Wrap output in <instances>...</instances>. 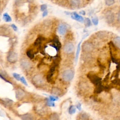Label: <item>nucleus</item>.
I'll return each mask as SVG.
<instances>
[{"label": "nucleus", "instance_id": "f257e3e1", "mask_svg": "<svg viewBox=\"0 0 120 120\" xmlns=\"http://www.w3.org/2000/svg\"><path fill=\"white\" fill-rule=\"evenodd\" d=\"M74 76V72L71 69H68L64 71L62 74V77L65 82H68L71 80Z\"/></svg>", "mask_w": 120, "mask_h": 120}, {"label": "nucleus", "instance_id": "f03ea898", "mask_svg": "<svg viewBox=\"0 0 120 120\" xmlns=\"http://www.w3.org/2000/svg\"><path fill=\"white\" fill-rule=\"evenodd\" d=\"M87 77L90 79L91 82L95 85V86L102 84L101 78L95 75L89 74L87 75Z\"/></svg>", "mask_w": 120, "mask_h": 120}, {"label": "nucleus", "instance_id": "7ed1b4c3", "mask_svg": "<svg viewBox=\"0 0 120 120\" xmlns=\"http://www.w3.org/2000/svg\"><path fill=\"white\" fill-rule=\"evenodd\" d=\"M105 17L106 22L109 24L112 23L114 21V14L112 11L110 10H108L106 12L105 14Z\"/></svg>", "mask_w": 120, "mask_h": 120}, {"label": "nucleus", "instance_id": "20e7f679", "mask_svg": "<svg viewBox=\"0 0 120 120\" xmlns=\"http://www.w3.org/2000/svg\"><path fill=\"white\" fill-rule=\"evenodd\" d=\"M32 81L35 85L37 86H40L42 85L44 83V80L42 77L40 75H35Z\"/></svg>", "mask_w": 120, "mask_h": 120}, {"label": "nucleus", "instance_id": "39448f33", "mask_svg": "<svg viewBox=\"0 0 120 120\" xmlns=\"http://www.w3.org/2000/svg\"><path fill=\"white\" fill-rule=\"evenodd\" d=\"M18 59V56L16 52H9L7 56V60L10 63L15 62Z\"/></svg>", "mask_w": 120, "mask_h": 120}, {"label": "nucleus", "instance_id": "423d86ee", "mask_svg": "<svg viewBox=\"0 0 120 120\" xmlns=\"http://www.w3.org/2000/svg\"><path fill=\"white\" fill-rule=\"evenodd\" d=\"M74 45L71 43H68L65 45L63 47V51L66 53H71L74 51Z\"/></svg>", "mask_w": 120, "mask_h": 120}, {"label": "nucleus", "instance_id": "0eeeda50", "mask_svg": "<svg viewBox=\"0 0 120 120\" xmlns=\"http://www.w3.org/2000/svg\"><path fill=\"white\" fill-rule=\"evenodd\" d=\"M25 96V92L24 90L20 88H18L15 90V97L18 99H22Z\"/></svg>", "mask_w": 120, "mask_h": 120}, {"label": "nucleus", "instance_id": "6e6552de", "mask_svg": "<svg viewBox=\"0 0 120 120\" xmlns=\"http://www.w3.org/2000/svg\"><path fill=\"white\" fill-rule=\"evenodd\" d=\"M82 48L85 52H90L92 51L93 47L91 43L88 42H85L82 45Z\"/></svg>", "mask_w": 120, "mask_h": 120}, {"label": "nucleus", "instance_id": "1a4fd4ad", "mask_svg": "<svg viewBox=\"0 0 120 120\" xmlns=\"http://www.w3.org/2000/svg\"><path fill=\"white\" fill-rule=\"evenodd\" d=\"M67 28L65 24L63 23H60L58 28V33L61 35L64 34L67 31Z\"/></svg>", "mask_w": 120, "mask_h": 120}, {"label": "nucleus", "instance_id": "9d476101", "mask_svg": "<svg viewBox=\"0 0 120 120\" xmlns=\"http://www.w3.org/2000/svg\"><path fill=\"white\" fill-rule=\"evenodd\" d=\"M21 64L22 67L25 69H29L30 67V63L27 60L23 59L21 61Z\"/></svg>", "mask_w": 120, "mask_h": 120}, {"label": "nucleus", "instance_id": "9b49d317", "mask_svg": "<svg viewBox=\"0 0 120 120\" xmlns=\"http://www.w3.org/2000/svg\"><path fill=\"white\" fill-rule=\"evenodd\" d=\"M71 17L74 19V20H75L78 22H82L83 21V17L78 15L76 12H74V13H72V14H71Z\"/></svg>", "mask_w": 120, "mask_h": 120}, {"label": "nucleus", "instance_id": "f8f14e48", "mask_svg": "<svg viewBox=\"0 0 120 120\" xmlns=\"http://www.w3.org/2000/svg\"><path fill=\"white\" fill-rule=\"evenodd\" d=\"M45 40V38L43 37H41V36H40V37H38L37 39L36 40H35L34 43V46H38V45H41V43L42 41H44Z\"/></svg>", "mask_w": 120, "mask_h": 120}, {"label": "nucleus", "instance_id": "ddd939ff", "mask_svg": "<svg viewBox=\"0 0 120 120\" xmlns=\"http://www.w3.org/2000/svg\"><path fill=\"white\" fill-rule=\"evenodd\" d=\"M113 44L117 48L120 49V37H115L113 40Z\"/></svg>", "mask_w": 120, "mask_h": 120}, {"label": "nucleus", "instance_id": "4468645a", "mask_svg": "<svg viewBox=\"0 0 120 120\" xmlns=\"http://www.w3.org/2000/svg\"><path fill=\"white\" fill-rule=\"evenodd\" d=\"M105 87L101 84H100L99 85H98L96 86V88L94 90V93L98 94L101 93L104 90Z\"/></svg>", "mask_w": 120, "mask_h": 120}, {"label": "nucleus", "instance_id": "2eb2a0df", "mask_svg": "<svg viewBox=\"0 0 120 120\" xmlns=\"http://www.w3.org/2000/svg\"><path fill=\"white\" fill-rule=\"evenodd\" d=\"M52 42L56 45V46L57 47L58 49L59 50L60 48L61 45V43L59 41V39L58 38V37L57 36H56L55 37H54V38H53V39L52 40Z\"/></svg>", "mask_w": 120, "mask_h": 120}, {"label": "nucleus", "instance_id": "dca6fc26", "mask_svg": "<svg viewBox=\"0 0 120 120\" xmlns=\"http://www.w3.org/2000/svg\"><path fill=\"white\" fill-rule=\"evenodd\" d=\"M51 92H52V93L54 95L59 96L61 94V90L58 88L54 87L52 89Z\"/></svg>", "mask_w": 120, "mask_h": 120}, {"label": "nucleus", "instance_id": "f3484780", "mask_svg": "<svg viewBox=\"0 0 120 120\" xmlns=\"http://www.w3.org/2000/svg\"><path fill=\"white\" fill-rule=\"evenodd\" d=\"M21 119L23 120H31L33 119L32 116L29 113H26L22 115L21 116Z\"/></svg>", "mask_w": 120, "mask_h": 120}, {"label": "nucleus", "instance_id": "a211bd4d", "mask_svg": "<svg viewBox=\"0 0 120 120\" xmlns=\"http://www.w3.org/2000/svg\"><path fill=\"white\" fill-rule=\"evenodd\" d=\"M3 101H2L1 102H3V104L5 105H6L7 106H10L12 105V103L13 102V100H11V99H9L8 98H4L3 99Z\"/></svg>", "mask_w": 120, "mask_h": 120}, {"label": "nucleus", "instance_id": "6ab92c4d", "mask_svg": "<svg viewBox=\"0 0 120 120\" xmlns=\"http://www.w3.org/2000/svg\"><path fill=\"white\" fill-rule=\"evenodd\" d=\"M26 54L27 56L30 59H32L34 57V53L32 49L28 50L26 52Z\"/></svg>", "mask_w": 120, "mask_h": 120}, {"label": "nucleus", "instance_id": "aec40b11", "mask_svg": "<svg viewBox=\"0 0 120 120\" xmlns=\"http://www.w3.org/2000/svg\"><path fill=\"white\" fill-rule=\"evenodd\" d=\"M70 2L71 5L74 7L78 6L81 3L80 0H70Z\"/></svg>", "mask_w": 120, "mask_h": 120}, {"label": "nucleus", "instance_id": "412c9836", "mask_svg": "<svg viewBox=\"0 0 120 120\" xmlns=\"http://www.w3.org/2000/svg\"><path fill=\"white\" fill-rule=\"evenodd\" d=\"M3 18L6 22H10L12 20L11 18L7 13H5L4 14H3Z\"/></svg>", "mask_w": 120, "mask_h": 120}, {"label": "nucleus", "instance_id": "4be33fe9", "mask_svg": "<svg viewBox=\"0 0 120 120\" xmlns=\"http://www.w3.org/2000/svg\"><path fill=\"white\" fill-rule=\"evenodd\" d=\"M81 42H80L79 43L78 45L77 46V50H76V55H75V60L76 62L78 58V56H79V52L80 51V45H81Z\"/></svg>", "mask_w": 120, "mask_h": 120}, {"label": "nucleus", "instance_id": "5701e85b", "mask_svg": "<svg viewBox=\"0 0 120 120\" xmlns=\"http://www.w3.org/2000/svg\"><path fill=\"white\" fill-rule=\"evenodd\" d=\"M76 112V108L74 105H71L69 108L68 112L70 114H73Z\"/></svg>", "mask_w": 120, "mask_h": 120}, {"label": "nucleus", "instance_id": "b1692460", "mask_svg": "<svg viewBox=\"0 0 120 120\" xmlns=\"http://www.w3.org/2000/svg\"><path fill=\"white\" fill-rule=\"evenodd\" d=\"M50 120H59V115H58V114L56 113H52L50 116Z\"/></svg>", "mask_w": 120, "mask_h": 120}, {"label": "nucleus", "instance_id": "393cba45", "mask_svg": "<svg viewBox=\"0 0 120 120\" xmlns=\"http://www.w3.org/2000/svg\"><path fill=\"white\" fill-rule=\"evenodd\" d=\"M84 24L86 27H89L91 25V22L89 18H86L84 20Z\"/></svg>", "mask_w": 120, "mask_h": 120}, {"label": "nucleus", "instance_id": "a878e982", "mask_svg": "<svg viewBox=\"0 0 120 120\" xmlns=\"http://www.w3.org/2000/svg\"><path fill=\"white\" fill-rule=\"evenodd\" d=\"M114 2H115L114 0H105V4L108 6L113 5L114 3Z\"/></svg>", "mask_w": 120, "mask_h": 120}, {"label": "nucleus", "instance_id": "bb28decb", "mask_svg": "<svg viewBox=\"0 0 120 120\" xmlns=\"http://www.w3.org/2000/svg\"><path fill=\"white\" fill-rule=\"evenodd\" d=\"M46 105L49 106H54L55 105V104L53 102V101H52L50 99H47Z\"/></svg>", "mask_w": 120, "mask_h": 120}, {"label": "nucleus", "instance_id": "cd10ccee", "mask_svg": "<svg viewBox=\"0 0 120 120\" xmlns=\"http://www.w3.org/2000/svg\"><path fill=\"white\" fill-rule=\"evenodd\" d=\"M13 75L14 77V78H15V79L16 80H17V81H20V80L21 77H20V75L19 74H18L16 73H14L13 74Z\"/></svg>", "mask_w": 120, "mask_h": 120}, {"label": "nucleus", "instance_id": "c85d7f7f", "mask_svg": "<svg viewBox=\"0 0 120 120\" xmlns=\"http://www.w3.org/2000/svg\"><path fill=\"white\" fill-rule=\"evenodd\" d=\"M92 21L93 23L95 25H97L98 24V18H97V17L93 18L92 19Z\"/></svg>", "mask_w": 120, "mask_h": 120}, {"label": "nucleus", "instance_id": "c756f323", "mask_svg": "<svg viewBox=\"0 0 120 120\" xmlns=\"http://www.w3.org/2000/svg\"><path fill=\"white\" fill-rule=\"evenodd\" d=\"M20 81H21V82H22L23 84H24L25 86H28V83H27L26 81L25 80V78H24L23 76H22V77H21Z\"/></svg>", "mask_w": 120, "mask_h": 120}, {"label": "nucleus", "instance_id": "7c9ffc66", "mask_svg": "<svg viewBox=\"0 0 120 120\" xmlns=\"http://www.w3.org/2000/svg\"><path fill=\"white\" fill-rule=\"evenodd\" d=\"M49 99L52 101H54L58 100V98L56 97V96H49Z\"/></svg>", "mask_w": 120, "mask_h": 120}, {"label": "nucleus", "instance_id": "2f4dec72", "mask_svg": "<svg viewBox=\"0 0 120 120\" xmlns=\"http://www.w3.org/2000/svg\"><path fill=\"white\" fill-rule=\"evenodd\" d=\"M80 117H81V119H82V120H87L88 119V116L85 113H82L81 114V116Z\"/></svg>", "mask_w": 120, "mask_h": 120}, {"label": "nucleus", "instance_id": "473e14b6", "mask_svg": "<svg viewBox=\"0 0 120 120\" xmlns=\"http://www.w3.org/2000/svg\"><path fill=\"white\" fill-rule=\"evenodd\" d=\"M46 8H47V6L45 4H43L41 6L40 9H41V10L42 11H45L46 9Z\"/></svg>", "mask_w": 120, "mask_h": 120}, {"label": "nucleus", "instance_id": "72a5a7b5", "mask_svg": "<svg viewBox=\"0 0 120 120\" xmlns=\"http://www.w3.org/2000/svg\"><path fill=\"white\" fill-rule=\"evenodd\" d=\"M0 77H1V78H2L3 80H4L5 81H6V82H8V83H9L10 84H12V82H11L10 81H9L8 80H7L5 77H4V76H2V75H1V74H0Z\"/></svg>", "mask_w": 120, "mask_h": 120}, {"label": "nucleus", "instance_id": "f704fd0d", "mask_svg": "<svg viewBox=\"0 0 120 120\" xmlns=\"http://www.w3.org/2000/svg\"><path fill=\"white\" fill-rule=\"evenodd\" d=\"M11 27L13 28V29L15 31H16V30H17V27L16 26V25H15V24H11Z\"/></svg>", "mask_w": 120, "mask_h": 120}, {"label": "nucleus", "instance_id": "c9c22d12", "mask_svg": "<svg viewBox=\"0 0 120 120\" xmlns=\"http://www.w3.org/2000/svg\"><path fill=\"white\" fill-rule=\"evenodd\" d=\"M76 108L79 110L80 111L81 110V104L80 103H78L76 105Z\"/></svg>", "mask_w": 120, "mask_h": 120}, {"label": "nucleus", "instance_id": "e433bc0d", "mask_svg": "<svg viewBox=\"0 0 120 120\" xmlns=\"http://www.w3.org/2000/svg\"><path fill=\"white\" fill-rule=\"evenodd\" d=\"M47 14H48V11L45 10V11H44V12H43V17H45V16L46 15H47Z\"/></svg>", "mask_w": 120, "mask_h": 120}, {"label": "nucleus", "instance_id": "4c0bfd02", "mask_svg": "<svg viewBox=\"0 0 120 120\" xmlns=\"http://www.w3.org/2000/svg\"><path fill=\"white\" fill-rule=\"evenodd\" d=\"M117 20L120 22V10L119 12L118 13V16H117Z\"/></svg>", "mask_w": 120, "mask_h": 120}, {"label": "nucleus", "instance_id": "58836bf2", "mask_svg": "<svg viewBox=\"0 0 120 120\" xmlns=\"http://www.w3.org/2000/svg\"><path fill=\"white\" fill-rule=\"evenodd\" d=\"M15 3L16 4H20V3H22V0H15Z\"/></svg>", "mask_w": 120, "mask_h": 120}, {"label": "nucleus", "instance_id": "ea45409f", "mask_svg": "<svg viewBox=\"0 0 120 120\" xmlns=\"http://www.w3.org/2000/svg\"><path fill=\"white\" fill-rule=\"evenodd\" d=\"M80 13L81 14H82V15H84L85 14V11H80Z\"/></svg>", "mask_w": 120, "mask_h": 120}, {"label": "nucleus", "instance_id": "a19ab883", "mask_svg": "<svg viewBox=\"0 0 120 120\" xmlns=\"http://www.w3.org/2000/svg\"></svg>", "mask_w": 120, "mask_h": 120}]
</instances>
